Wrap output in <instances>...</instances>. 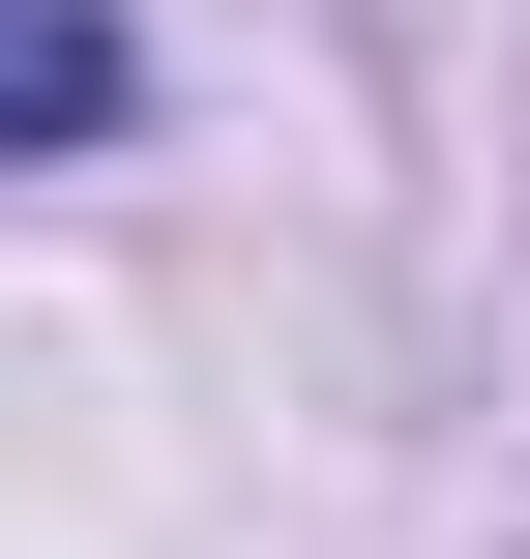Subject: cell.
Instances as JSON below:
<instances>
[{
    "label": "cell",
    "mask_w": 530,
    "mask_h": 559,
    "mask_svg": "<svg viewBox=\"0 0 530 559\" xmlns=\"http://www.w3.org/2000/svg\"><path fill=\"white\" fill-rule=\"evenodd\" d=\"M118 118V0H0V177Z\"/></svg>",
    "instance_id": "cell-1"
}]
</instances>
